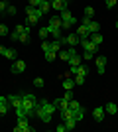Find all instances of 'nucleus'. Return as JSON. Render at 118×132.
Here are the masks:
<instances>
[{
    "label": "nucleus",
    "instance_id": "33",
    "mask_svg": "<svg viewBox=\"0 0 118 132\" xmlns=\"http://www.w3.org/2000/svg\"><path fill=\"white\" fill-rule=\"evenodd\" d=\"M4 16H16V6H8L4 12Z\"/></svg>",
    "mask_w": 118,
    "mask_h": 132
},
{
    "label": "nucleus",
    "instance_id": "31",
    "mask_svg": "<svg viewBox=\"0 0 118 132\" xmlns=\"http://www.w3.org/2000/svg\"><path fill=\"white\" fill-rule=\"evenodd\" d=\"M69 57H71V55H69V50L59 51V59H61V61H65V63H67V61H69Z\"/></svg>",
    "mask_w": 118,
    "mask_h": 132
},
{
    "label": "nucleus",
    "instance_id": "14",
    "mask_svg": "<svg viewBox=\"0 0 118 132\" xmlns=\"http://www.w3.org/2000/svg\"><path fill=\"white\" fill-rule=\"evenodd\" d=\"M49 28L61 30V18H59V16H51V18H49Z\"/></svg>",
    "mask_w": 118,
    "mask_h": 132
},
{
    "label": "nucleus",
    "instance_id": "16",
    "mask_svg": "<svg viewBox=\"0 0 118 132\" xmlns=\"http://www.w3.org/2000/svg\"><path fill=\"white\" fill-rule=\"evenodd\" d=\"M89 39L93 42V44L101 45V44H102V34H101V32H95V34H90V36H89Z\"/></svg>",
    "mask_w": 118,
    "mask_h": 132
},
{
    "label": "nucleus",
    "instance_id": "36",
    "mask_svg": "<svg viewBox=\"0 0 118 132\" xmlns=\"http://www.w3.org/2000/svg\"><path fill=\"white\" fill-rule=\"evenodd\" d=\"M85 79H87V77H83V75H75V85H83Z\"/></svg>",
    "mask_w": 118,
    "mask_h": 132
},
{
    "label": "nucleus",
    "instance_id": "28",
    "mask_svg": "<svg viewBox=\"0 0 118 132\" xmlns=\"http://www.w3.org/2000/svg\"><path fill=\"white\" fill-rule=\"evenodd\" d=\"M69 109H71V110H79V109H83V106H81V103H79V101L71 99V101H69Z\"/></svg>",
    "mask_w": 118,
    "mask_h": 132
},
{
    "label": "nucleus",
    "instance_id": "10",
    "mask_svg": "<svg viewBox=\"0 0 118 132\" xmlns=\"http://www.w3.org/2000/svg\"><path fill=\"white\" fill-rule=\"evenodd\" d=\"M8 103H10V106H14V109L22 106V95H10V97H8Z\"/></svg>",
    "mask_w": 118,
    "mask_h": 132
},
{
    "label": "nucleus",
    "instance_id": "11",
    "mask_svg": "<svg viewBox=\"0 0 118 132\" xmlns=\"http://www.w3.org/2000/svg\"><path fill=\"white\" fill-rule=\"evenodd\" d=\"M75 34H77V36H79V38H81V39H85V38H89V36H90L89 28L85 26V24H81V26H79L77 30H75Z\"/></svg>",
    "mask_w": 118,
    "mask_h": 132
},
{
    "label": "nucleus",
    "instance_id": "4",
    "mask_svg": "<svg viewBox=\"0 0 118 132\" xmlns=\"http://www.w3.org/2000/svg\"><path fill=\"white\" fill-rule=\"evenodd\" d=\"M24 71H26V61L16 59L12 63V73H14V75H20V73H24Z\"/></svg>",
    "mask_w": 118,
    "mask_h": 132
},
{
    "label": "nucleus",
    "instance_id": "26",
    "mask_svg": "<svg viewBox=\"0 0 118 132\" xmlns=\"http://www.w3.org/2000/svg\"><path fill=\"white\" fill-rule=\"evenodd\" d=\"M75 122H77V120L71 116V118H67V120H63V124H65V128H67V130H73V128H75Z\"/></svg>",
    "mask_w": 118,
    "mask_h": 132
},
{
    "label": "nucleus",
    "instance_id": "45",
    "mask_svg": "<svg viewBox=\"0 0 118 132\" xmlns=\"http://www.w3.org/2000/svg\"><path fill=\"white\" fill-rule=\"evenodd\" d=\"M116 28H118V16H116Z\"/></svg>",
    "mask_w": 118,
    "mask_h": 132
},
{
    "label": "nucleus",
    "instance_id": "1",
    "mask_svg": "<svg viewBox=\"0 0 118 132\" xmlns=\"http://www.w3.org/2000/svg\"><path fill=\"white\" fill-rule=\"evenodd\" d=\"M26 16H28V24H35L39 18L43 16V12L39 8H35V6H28L26 8Z\"/></svg>",
    "mask_w": 118,
    "mask_h": 132
},
{
    "label": "nucleus",
    "instance_id": "8",
    "mask_svg": "<svg viewBox=\"0 0 118 132\" xmlns=\"http://www.w3.org/2000/svg\"><path fill=\"white\" fill-rule=\"evenodd\" d=\"M81 44H83V47H85V51H90V53H96V50H98V45L96 44H93L89 38H85V39H81Z\"/></svg>",
    "mask_w": 118,
    "mask_h": 132
},
{
    "label": "nucleus",
    "instance_id": "25",
    "mask_svg": "<svg viewBox=\"0 0 118 132\" xmlns=\"http://www.w3.org/2000/svg\"><path fill=\"white\" fill-rule=\"evenodd\" d=\"M61 32H63V30H55V28H49V36H51L53 39H59V38H63V36H61Z\"/></svg>",
    "mask_w": 118,
    "mask_h": 132
},
{
    "label": "nucleus",
    "instance_id": "23",
    "mask_svg": "<svg viewBox=\"0 0 118 132\" xmlns=\"http://www.w3.org/2000/svg\"><path fill=\"white\" fill-rule=\"evenodd\" d=\"M67 63H71V65H81V55H79V53H73L71 57H69Z\"/></svg>",
    "mask_w": 118,
    "mask_h": 132
},
{
    "label": "nucleus",
    "instance_id": "19",
    "mask_svg": "<svg viewBox=\"0 0 118 132\" xmlns=\"http://www.w3.org/2000/svg\"><path fill=\"white\" fill-rule=\"evenodd\" d=\"M38 36H39L41 39H47V38H49V26L39 28V30H38Z\"/></svg>",
    "mask_w": 118,
    "mask_h": 132
},
{
    "label": "nucleus",
    "instance_id": "34",
    "mask_svg": "<svg viewBox=\"0 0 118 132\" xmlns=\"http://www.w3.org/2000/svg\"><path fill=\"white\" fill-rule=\"evenodd\" d=\"M85 16L93 18V16H95V8H93V6H87V8H85Z\"/></svg>",
    "mask_w": 118,
    "mask_h": 132
},
{
    "label": "nucleus",
    "instance_id": "38",
    "mask_svg": "<svg viewBox=\"0 0 118 132\" xmlns=\"http://www.w3.org/2000/svg\"><path fill=\"white\" fill-rule=\"evenodd\" d=\"M6 8H8V4H6V0H0V14H4Z\"/></svg>",
    "mask_w": 118,
    "mask_h": 132
},
{
    "label": "nucleus",
    "instance_id": "32",
    "mask_svg": "<svg viewBox=\"0 0 118 132\" xmlns=\"http://www.w3.org/2000/svg\"><path fill=\"white\" fill-rule=\"evenodd\" d=\"M18 42H22V44H30V32L20 34V39H18Z\"/></svg>",
    "mask_w": 118,
    "mask_h": 132
},
{
    "label": "nucleus",
    "instance_id": "20",
    "mask_svg": "<svg viewBox=\"0 0 118 132\" xmlns=\"http://www.w3.org/2000/svg\"><path fill=\"white\" fill-rule=\"evenodd\" d=\"M59 18H61V22H65V20H73V14H71V12H69V8L67 10H63V12H59Z\"/></svg>",
    "mask_w": 118,
    "mask_h": 132
},
{
    "label": "nucleus",
    "instance_id": "41",
    "mask_svg": "<svg viewBox=\"0 0 118 132\" xmlns=\"http://www.w3.org/2000/svg\"><path fill=\"white\" fill-rule=\"evenodd\" d=\"M63 99L71 101V99H73V91H71V89H69V91H65V95H63Z\"/></svg>",
    "mask_w": 118,
    "mask_h": 132
},
{
    "label": "nucleus",
    "instance_id": "3",
    "mask_svg": "<svg viewBox=\"0 0 118 132\" xmlns=\"http://www.w3.org/2000/svg\"><path fill=\"white\" fill-rule=\"evenodd\" d=\"M95 63H96V73L98 75H104V69H106V57L104 55H98L95 59Z\"/></svg>",
    "mask_w": 118,
    "mask_h": 132
},
{
    "label": "nucleus",
    "instance_id": "6",
    "mask_svg": "<svg viewBox=\"0 0 118 132\" xmlns=\"http://www.w3.org/2000/svg\"><path fill=\"white\" fill-rule=\"evenodd\" d=\"M39 109L41 110H45V112H49V114H53V112H55L57 110V106L53 105V103H49V101H39Z\"/></svg>",
    "mask_w": 118,
    "mask_h": 132
},
{
    "label": "nucleus",
    "instance_id": "42",
    "mask_svg": "<svg viewBox=\"0 0 118 132\" xmlns=\"http://www.w3.org/2000/svg\"><path fill=\"white\" fill-rule=\"evenodd\" d=\"M83 57H85L87 61H90L93 57H95V53H90V51H85V53H83Z\"/></svg>",
    "mask_w": 118,
    "mask_h": 132
},
{
    "label": "nucleus",
    "instance_id": "7",
    "mask_svg": "<svg viewBox=\"0 0 118 132\" xmlns=\"http://www.w3.org/2000/svg\"><path fill=\"white\" fill-rule=\"evenodd\" d=\"M51 8H55L57 12H63L69 8V0H53L51 2Z\"/></svg>",
    "mask_w": 118,
    "mask_h": 132
},
{
    "label": "nucleus",
    "instance_id": "43",
    "mask_svg": "<svg viewBox=\"0 0 118 132\" xmlns=\"http://www.w3.org/2000/svg\"><path fill=\"white\" fill-rule=\"evenodd\" d=\"M41 50H43V51H49V50H51V45L47 44V42H45V39H43V44H41Z\"/></svg>",
    "mask_w": 118,
    "mask_h": 132
},
{
    "label": "nucleus",
    "instance_id": "2",
    "mask_svg": "<svg viewBox=\"0 0 118 132\" xmlns=\"http://www.w3.org/2000/svg\"><path fill=\"white\" fill-rule=\"evenodd\" d=\"M12 130H14V132H32L34 126H30V124H28V118H20L18 124L12 128Z\"/></svg>",
    "mask_w": 118,
    "mask_h": 132
},
{
    "label": "nucleus",
    "instance_id": "12",
    "mask_svg": "<svg viewBox=\"0 0 118 132\" xmlns=\"http://www.w3.org/2000/svg\"><path fill=\"white\" fill-rule=\"evenodd\" d=\"M53 105L57 106V110H63V109H69V101L63 99V97H59V99L53 101Z\"/></svg>",
    "mask_w": 118,
    "mask_h": 132
},
{
    "label": "nucleus",
    "instance_id": "17",
    "mask_svg": "<svg viewBox=\"0 0 118 132\" xmlns=\"http://www.w3.org/2000/svg\"><path fill=\"white\" fill-rule=\"evenodd\" d=\"M38 8H39L41 12H43V14H47V12L51 10V0H43V2H41V4H39Z\"/></svg>",
    "mask_w": 118,
    "mask_h": 132
},
{
    "label": "nucleus",
    "instance_id": "21",
    "mask_svg": "<svg viewBox=\"0 0 118 132\" xmlns=\"http://www.w3.org/2000/svg\"><path fill=\"white\" fill-rule=\"evenodd\" d=\"M73 87H75V79L63 77V89H65V91H69V89H73Z\"/></svg>",
    "mask_w": 118,
    "mask_h": 132
},
{
    "label": "nucleus",
    "instance_id": "29",
    "mask_svg": "<svg viewBox=\"0 0 118 132\" xmlns=\"http://www.w3.org/2000/svg\"><path fill=\"white\" fill-rule=\"evenodd\" d=\"M71 116H73V110L71 109H63L61 110V118L63 120H67V118H71Z\"/></svg>",
    "mask_w": 118,
    "mask_h": 132
},
{
    "label": "nucleus",
    "instance_id": "39",
    "mask_svg": "<svg viewBox=\"0 0 118 132\" xmlns=\"http://www.w3.org/2000/svg\"><path fill=\"white\" fill-rule=\"evenodd\" d=\"M41 2H43V0H28V6H35V8H38Z\"/></svg>",
    "mask_w": 118,
    "mask_h": 132
},
{
    "label": "nucleus",
    "instance_id": "30",
    "mask_svg": "<svg viewBox=\"0 0 118 132\" xmlns=\"http://www.w3.org/2000/svg\"><path fill=\"white\" fill-rule=\"evenodd\" d=\"M83 116H85V112H83V109H79V110H73V118L75 120H83Z\"/></svg>",
    "mask_w": 118,
    "mask_h": 132
},
{
    "label": "nucleus",
    "instance_id": "9",
    "mask_svg": "<svg viewBox=\"0 0 118 132\" xmlns=\"http://www.w3.org/2000/svg\"><path fill=\"white\" fill-rule=\"evenodd\" d=\"M65 44L71 45V47H75V45L81 44V38H79L77 34H69V36H65Z\"/></svg>",
    "mask_w": 118,
    "mask_h": 132
},
{
    "label": "nucleus",
    "instance_id": "18",
    "mask_svg": "<svg viewBox=\"0 0 118 132\" xmlns=\"http://www.w3.org/2000/svg\"><path fill=\"white\" fill-rule=\"evenodd\" d=\"M87 28H89V32H90V34H95V32H98V30H101V24L95 22V20H90V22L87 24Z\"/></svg>",
    "mask_w": 118,
    "mask_h": 132
},
{
    "label": "nucleus",
    "instance_id": "24",
    "mask_svg": "<svg viewBox=\"0 0 118 132\" xmlns=\"http://www.w3.org/2000/svg\"><path fill=\"white\" fill-rule=\"evenodd\" d=\"M75 26V18L73 20H65V22H61V30H73Z\"/></svg>",
    "mask_w": 118,
    "mask_h": 132
},
{
    "label": "nucleus",
    "instance_id": "40",
    "mask_svg": "<svg viewBox=\"0 0 118 132\" xmlns=\"http://www.w3.org/2000/svg\"><path fill=\"white\" fill-rule=\"evenodd\" d=\"M104 2H106V8H114L118 4V0H104Z\"/></svg>",
    "mask_w": 118,
    "mask_h": 132
},
{
    "label": "nucleus",
    "instance_id": "35",
    "mask_svg": "<svg viewBox=\"0 0 118 132\" xmlns=\"http://www.w3.org/2000/svg\"><path fill=\"white\" fill-rule=\"evenodd\" d=\"M8 34H10L8 26H6V24H0V36H8Z\"/></svg>",
    "mask_w": 118,
    "mask_h": 132
},
{
    "label": "nucleus",
    "instance_id": "5",
    "mask_svg": "<svg viewBox=\"0 0 118 132\" xmlns=\"http://www.w3.org/2000/svg\"><path fill=\"white\" fill-rule=\"evenodd\" d=\"M104 116H106L104 106H96V109H93V118H95L96 122H102V120H104Z\"/></svg>",
    "mask_w": 118,
    "mask_h": 132
},
{
    "label": "nucleus",
    "instance_id": "27",
    "mask_svg": "<svg viewBox=\"0 0 118 132\" xmlns=\"http://www.w3.org/2000/svg\"><path fill=\"white\" fill-rule=\"evenodd\" d=\"M43 55H45V59H47V61H53V59L57 57V51L49 50V51H43Z\"/></svg>",
    "mask_w": 118,
    "mask_h": 132
},
{
    "label": "nucleus",
    "instance_id": "44",
    "mask_svg": "<svg viewBox=\"0 0 118 132\" xmlns=\"http://www.w3.org/2000/svg\"><path fill=\"white\" fill-rule=\"evenodd\" d=\"M67 128H65V124H61V126H57V132H65Z\"/></svg>",
    "mask_w": 118,
    "mask_h": 132
},
{
    "label": "nucleus",
    "instance_id": "15",
    "mask_svg": "<svg viewBox=\"0 0 118 132\" xmlns=\"http://www.w3.org/2000/svg\"><path fill=\"white\" fill-rule=\"evenodd\" d=\"M2 55H4V57H8V59H12V61L18 59V51H16V50H10V47H6Z\"/></svg>",
    "mask_w": 118,
    "mask_h": 132
},
{
    "label": "nucleus",
    "instance_id": "22",
    "mask_svg": "<svg viewBox=\"0 0 118 132\" xmlns=\"http://www.w3.org/2000/svg\"><path fill=\"white\" fill-rule=\"evenodd\" d=\"M108 112V114H116L118 112V106H116V103H106V109H104Z\"/></svg>",
    "mask_w": 118,
    "mask_h": 132
},
{
    "label": "nucleus",
    "instance_id": "37",
    "mask_svg": "<svg viewBox=\"0 0 118 132\" xmlns=\"http://www.w3.org/2000/svg\"><path fill=\"white\" fill-rule=\"evenodd\" d=\"M34 85H35L38 89H41V87H43V79H41V77H35V79H34Z\"/></svg>",
    "mask_w": 118,
    "mask_h": 132
},
{
    "label": "nucleus",
    "instance_id": "13",
    "mask_svg": "<svg viewBox=\"0 0 118 132\" xmlns=\"http://www.w3.org/2000/svg\"><path fill=\"white\" fill-rule=\"evenodd\" d=\"M8 105H10V103H8V97H0V118L8 112Z\"/></svg>",
    "mask_w": 118,
    "mask_h": 132
}]
</instances>
